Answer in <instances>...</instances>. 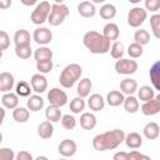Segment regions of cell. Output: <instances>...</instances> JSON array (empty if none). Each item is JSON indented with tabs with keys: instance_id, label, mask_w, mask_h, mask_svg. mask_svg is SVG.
<instances>
[{
	"instance_id": "42",
	"label": "cell",
	"mask_w": 160,
	"mask_h": 160,
	"mask_svg": "<svg viewBox=\"0 0 160 160\" xmlns=\"http://www.w3.org/2000/svg\"><path fill=\"white\" fill-rule=\"evenodd\" d=\"M60 121H61L62 128L66 129V130H72V129H75V126H76V119H75L72 115H70V114L62 115L61 119H60Z\"/></svg>"
},
{
	"instance_id": "14",
	"label": "cell",
	"mask_w": 160,
	"mask_h": 160,
	"mask_svg": "<svg viewBox=\"0 0 160 160\" xmlns=\"http://www.w3.org/2000/svg\"><path fill=\"white\" fill-rule=\"evenodd\" d=\"M14 85H15V79H14L12 74H10L8 71L0 72V91L1 92L11 91Z\"/></svg>"
},
{
	"instance_id": "47",
	"label": "cell",
	"mask_w": 160,
	"mask_h": 160,
	"mask_svg": "<svg viewBox=\"0 0 160 160\" xmlns=\"http://www.w3.org/2000/svg\"><path fill=\"white\" fill-rule=\"evenodd\" d=\"M15 159H16V160H32L34 156H32L29 151L21 150V151H19L18 154H15Z\"/></svg>"
},
{
	"instance_id": "12",
	"label": "cell",
	"mask_w": 160,
	"mask_h": 160,
	"mask_svg": "<svg viewBox=\"0 0 160 160\" xmlns=\"http://www.w3.org/2000/svg\"><path fill=\"white\" fill-rule=\"evenodd\" d=\"M76 150H78V145L74 140L71 139H64L59 146H58V151L61 156L64 158H71L76 154Z\"/></svg>"
},
{
	"instance_id": "39",
	"label": "cell",
	"mask_w": 160,
	"mask_h": 160,
	"mask_svg": "<svg viewBox=\"0 0 160 160\" xmlns=\"http://www.w3.org/2000/svg\"><path fill=\"white\" fill-rule=\"evenodd\" d=\"M32 51H31V46L30 45H16L15 46V55L19 59L26 60L31 56Z\"/></svg>"
},
{
	"instance_id": "28",
	"label": "cell",
	"mask_w": 160,
	"mask_h": 160,
	"mask_svg": "<svg viewBox=\"0 0 160 160\" xmlns=\"http://www.w3.org/2000/svg\"><path fill=\"white\" fill-rule=\"evenodd\" d=\"M52 56H54V52L50 48L45 46V45H41L40 48H38L35 51H34V59L35 61H42V60H52Z\"/></svg>"
},
{
	"instance_id": "19",
	"label": "cell",
	"mask_w": 160,
	"mask_h": 160,
	"mask_svg": "<svg viewBox=\"0 0 160 160\" xmlns=\"http://www.w3.org/2000/svg\"><path fill=\"white\" fill-rule=\"evenodd\" d=\"M1 104L5 109H15L18 105H19V96L16 92H11V91H8V92H4L2 98H1Z\"/></svg>"
},
{
	"instance_id": "31",
	"label": "cell",
	"mask_w": 160,
	"mask_h": 160,
	"mask_svg": "<svg viewBox=\"0 0 160 160\" xmlns=\"http://www.w3.org/2000/svg\"><path fill=\"white\" fill-rule=\"evenodd\" d=\"M30 118V110L28 108H22V106H16L15 109H12V119L16 122H26Z\"/></svg>"
},
{
	"instance_id": "8",
	"label": "cell",
	"mask_w": 160,
	"mask_h": 160,
	"mask_svg": "<svg viewBox=\"0 0 160 160\" xmlns=\"http://www.w3.org/2000/svg\"><path fill=\"white\" fill-rule=\"evenodd\" d=\"M48 100L50 105L62 108L68 102V94L60 88H51L48 91Z\"/></svg>"
},
{
	"instance_id": "3",
	"label": "cell",
	"mask_w": 160,
	"mask_h": 160,
	"mask_svg": "<svg viewBox=\"0 0 160 160\" xmlns=\"http://www.w3.org/2000/svg\"><path fill=\"white\" fill-rule=\"evenodd\" d=\"M81 74H82V68L79 64H76V62L69 64L62 69V71L59 76V82L62 88L71 89L80 80Z\"/></svg>"
},
{
	"instance_id": "26",
	"label": "cell",
	"mask_w": 160,
	"mask_h": 160,
	"mask_svg": "<svg viewBox=\"0 0 160 160\" xmlns=\"http://www.w3.org/2000/svg\"><path fill=\"white\" fill-rule=\"evenodd\" d=\"M122 105H124L125 111L129 112V114H135L140 108L139 99L135 98L134 95H126L124 101H122Z\"/></svg>"
},
{
	"instance_id": "16",
	"label": "cell",
	"mask_w": 160,
	"mask_h": 160,
	"mask_svg": "<svg viewBox=\"0 0 160 160\" xmlns=\"http://www.w3.org/2000/svg\"><path fill=\"white\" fill-rule=\"evenodd\" d=\"M124 142L129 149H139L142 145V138H141V135L139 132L131 131V132L125 135Z\"/></svg>"
},
{
	"instance_id": "37",
	"label": "cell",
	"mask_w": 160,
	"mask_h": 160,
	"mask_svg": "<svg viewBox=\"0 0 160 160\" xmlns=\"http://www.w3.org/2000/svg\"><path fill=\"white\" fill-rule=\"evenodd\" d=\"M110 55H111V58L112 59H115V60H118V59H120V58H122L124 56V44L121 42V41H119V40H115L111 45H110Z\"/></svg>"
},
{
	"instance_id": "13",
	"label": "cell",
	"mask_w": 160,
	"mask_h": 160,
	"mask_svg": "<svg viewBox=\"0 0 160 160\" xmlns=\"http://www.w3.org/2000/svg\"><path fill=\"white\" fill-rule=\"evenodd\" d=\"M114 160H139V159H144V160H150V158L148 155H144L141 152H139L138 150L132 149V151L126 152V151H119L116 154H114L112 156Z\"/></svg>"
},
{
	"instance_id": "36",
	"label": "cell",
	"mask_w": 160,
	"mask_h": 160,
	"mask_svg": "<svg viewBox=\"0 0 160 160\" xmlns=\"http://www.w3.org/2000/svg\"><path fill=\"white\" fill-rule=\"evenodd\" d=\"M31 91H32V89H31L30 84L28 81H25V80L19 81L16 84V86H15V92L20 98H28V96H30Z\"/></svg>"
},
{
	"instance_id": "15",
	"label": "cell",
	"mask_w": 160,
	"mask_h": 160,
	"mask_svg": "<svg viewBox=\"0 0 160 160\" xmlns=\"http://www.w3.org/2000/svg\"><path fill=\"white\" fill-rule=\"evenodd\" d=\"M78 12L80 16L82 18H92L95 16L96 14V8H95V4L91 2V1H81L79 5H78Z\"/></svg>"
},
{
	"instance_id": "41",
	"label": "cell",
	"mask_w": 160,
	"mask_h": 160,
	"mask_svg": "<svg viewBox=\"0 0 160 160\" xmlns=\"http://www.w3.org/2000/svg\"><path fill=\"white\" fill-rule=\"evenodd\" d=\"M144 52V49H142V45L138 44V42H131L129 46H128V54L131 59H138L142 55Z\"/></svg>"
},
{
	"instance_id": "48",
	"label": "cell",
	"mask_w": 160,
	"mask_h": 160,
	"mask_svg": "<svg viewBox=\"0 0 160 160\" xmlns=\"http://www.w3.org/2000/svg\"><path fill=\"white\" fill-rule=\"evenodd\" d=\"M12 0H0V10H6L11 6Z\"/></svg>"
},
{
	"instance_id": "35",
	"label": "cell",
	"mask_w": 160,
	"mask_h": 160,
	"mask_svg": "<svg viewBox=\"0 0 160 160\" xmlns=\"http://www.w3.org/2000/svg\"><path fill=\"white\" fill-rule=\"evenodd\" d=\"M85 106H86V102H85L84 98H81V96H79V95H78L76 98L71 99L70 105H69L70 111H71L72 114H80V112H82V111L85 110Z\"/></svg>"
},
{
	"instance_id": "44",
	"label": "cell",
	"mask_w": 160,
	"mask_h": 160,
	"mask_svg": "<svg viewBox=\"0 0 160 160\" xmlns=\"http://www.w3.org/2000/svg\"><path fill=\"white\" fill-rule=\"evenodd\" d=\"M145 10L150 12H158L160 9V0H144Z\"/></svg>"
},
{
	"instance_id": "1",
	"label": "cell",
	"mask_w": 160,
	"mask_h": 160,
	"mask_svg": "<svg viewBox=\"0 0 160 160\" xmlns=\"http://www.w3.org/2000/svg\"><path fill=\"white\" fill-rule=\"evenodd\" d=\"M125 132L121 129L109 130L101 134H98L92 139V148L96 151H105V150H114L124 142Z\"/></svg>"
},
{
	"instance_id": "18",
	"label": "cell",
	"mask_w": 160,
	"mask_h": 160,
	"mask_svg": "<svg viewBox=\"0 0 160 160\" xmlns=\"http://www.w3.org/2000/svg\"><path fill=\"white\" fill-rule=\"evenodd\" d=\"M91 88H92V81L89 79V78H82L79 80L78 82V86H76V92L79 96L81 98H88L90 95V91H91Z\"/></svg>"
},
{
	"instance_id": "10",
	"label": "cell",
	"mask_w": 160,
	"mask_h": 160,
	"mask_svg": "<svg viewBox=\"0 0 160 160\" xmlns=\"http://www.w3.org/2000/svg\"><path fill=\"white\" fill-rule=\"evenodd\" d=\"M32 40L39 45H48L52 40V32L48 28H38L32 32Z\"/></svg>"
},
{
	"instance_id": "5",
	"label": "cell",
	"mask_w": 160,
	"mask_h": 160,
	"mask_svg": "<svg viewBox=\"0 0 160 160\" xmlns=\"http://www.w3.org/2000/svg\"><path fill=\"white\" fill-rule=\"evenodd\" d=\"M50 9H51V5L49 1H41V2L36 4L35 9L31 11V15H30L31 22L34 25H41L45 21H48Z\"/></svg>"
},
{
	"instance_id": "34",
	"label": "cell",
	"mask_w": 160,
	"mask_h": 160,
	"mask_svg": "<svg viewBox=\"0 0 160 160\" xmlns=\"http://www.w3.org/2000/svg\"><path fill=\"white\" fill-rule=\"evenodd\" d=\"M116 6L112 4H104L100 10H99V15L100 18H102L104 20H111L116 16Z\"/></svg>"
},
{
	"instance_id": "30",
	"label": "cell",
	"mask_w": 160,
	"mask_h": 160,
	"mask_svg": "<svg viewBox=\"0 0 160 160\" xmlns=\"http://www.w3.org/2000/svg\"><path fill=\"white\" fill-rule=\"evenodd\" d=\"M30 41H31V36H30V32L28 30L19 29L15 31V34H14L15 46L16 45H30Z\"/></svg>"
},
{
	"instance_id": "53",
	"label": "cell",
	"mask_w": 160,
	"mask_h": 160,
	"mask_svg": "<svg viewBox=\"0 0 160 160\" xmlns=\"http://www.w3.org/2000/svg\"><path fill=\"white\" fill-rule=\"evenodd\" d=\"M41 159L42 160H48V156H38L36 158V160H41Z\"/></svg>"
},
{
	"instance_id": "17",
	"label": "cell",
	"mask_w": 160,
	"mask_h": 160,
	"mask_svg": "<svg viewBox=\"0 0 160 160\" xmlns=\"http://www.w3.org/2000/svg\"><path fill=\"white\" fill-rule=\"evenodd\" d=\"M101 34H102L108 40L115 41V40H118L119 36H120V29H119V26H118L115 22H108V24L104 26Z\"/></svg>"
},
{
	"instance_id": "45",
	"label": "cell",
	"mask_w": 160,
	"mask_h": 160,
	"mask_svg": "<svg viewBox=\"0 0 160 160\" xmlns=\"http://www.w3.org/2000/svg\"><path fill=\"white\" fill-rule=\"evenodd\" d=\"M15 152L10 148H1L0 149V160H14Z\"/></svg>"
},
{
	"instance_id": "46",
	"label": "cell",
	"mask_w": 160,
	"mask_h": 160,
	"mask_svg": "<svg viewBox=\"0 0 160 160\" xmlns=\"http://www.w3.org/2000/svg\"><path fill=\"white\" fill-rule=\"evenodd\" d=\"M9 46H10V38L8 32L4 30H0V48L2 50H6L9 49Z\"/></svg>"
},
{
	"instance_id": "7",
	"label": "cell",
	"mask_w": 160,
	"mask_h": 160,
	"mask_svg": "<svg viewBox=\"0 0 160 160\" xmlns=\"http://www.w3.org/2000/svg\"><path fill=\"white\" fill-rule=\"evenodd\" d=\"M138 62L132 59H124L120 58L115 62V71L120 75H131L138 70Z\"/></svg>"
},
{
	"instance_id": "11",
	"label": "cell",
	"mask_w": 160,
	"mask_h": 160,
	"mask_svg": "<svg viewBox=\"0 0 160 160\" xmlns=\"http://www.w3.org/2000/svg\"><path fill=\"white\" fill-rule=\"evenodd\" d=\"M30 86L36 94H42L48 90V80L44 74H34L30 79Z\"/></svg>"
},
{
	"instance_id": "38",
	"label": "cell",
	"mask_w": 160,
	"mask_h": 160,
	"mask_svg": "<svg viewBox=\"0 0 160 160\" xmlns=\"http://www.w3.org/2000/svg\"><path fill=\"white\" fill-rule=\"evenodd\" d=\"M134 42H138L140 45H148L150 42V34L148 30L145 29H140V30H136L135 34H134Z\"/></svg>"
},
{
	"instance_id": "51",
	"label": "cell",
	"mask_w": 160,
	"mask_h": 160,
	"mask_svg": "<svg viewBox=\"0 0 160 160\" xmlns=\"http://www.w3.org/2000/svg\"><path fill=\"white\" fill-rule=\"evenodd\" d=\"M91 2H94V4H104L106 0H90Z\"/></svg>"
},
{
	"instance_id": "21",
	"label": "cell",
	"mask_w": 160,
	"mask_h": 160,
	"mask_svg": "<svg viewBox=\"0 0 160 160\" xmlns=\"http://www.w3.org/2000/svg\"><path fill=\"white\" fill-rule=\"evenodd\" d=\"M88 106L92 111H101L105 106V99L100 94H91L88 99Z\"/></svg>"
},
{
	"instance_id": "32",
	"label": "cell",
	"mask_w": 160,
	"mask_h": 160,
	"mask_svg": "<svg viewBox=\"0 0 160 160\" xmlns=\"http://www.w3.org/2000/svg\"><path fill=\"white\" fill-rule=\"evenodd\" d=\"M138 91V99L140 100V101H148V100H150V99H152L156 94H155V89L152 88V86H150V85H142V86H140V89H138L136 90Z\"/></svg>"
},
{
	"instance_id": "56",
	"label": "cell",
	"mask_w": 160,
	"mask_h": 160,
	"mask_svg": "<svg viewBox=\"0 0 160 160\" xmlns=\"http://www.w3.org/2000/svg\"><path fill=\"white\" fill-rule=\"evenodd\" d=\"M1 142H2V134L0 132V144H1Z\"/></svg>"
},
{
	"instance_id": "23",
	"label": "cell",
	"mask_w": 160,
	"mask_h": 160,
	"mask_svg": "<svg viewBox=\"0 0 160 160\" xmlns=\"http://www.w3.org/2000/svg\"><path fill=\"white\" fill-rule=\"evenodd\" d=\"M142 134L146 139L149 140H155L159 138V134H160V128H159V124L155 122V121H150L148 122L144 129H142Z\"/></svg>"
},
{
	"instance_id": "25",
	"label": "cell",
	"mask_w": 160,
	"mask_h": 160,
	"mask_svg": "<svg viewBox=\"0 0 160 160\" xmlns=\"http://www.w3.org/2000/svg\"><path fill=\"white\" fill-rule=\"evenodd\" d=\"M96 116L92 112H82L80 115V126L84 130H92L96 126Z\"/></svg>"
},
{
	"instance_id": "52",
	"label": "cell",
	"mask_w": 160,
	"mask_h": 160,
	"mask_svg": "<svg viewBox=\"0 0 160 160\" xmlns=\"http://www.w3.org/2000/svg\"><path fill=\"white\" fill-rule=\"evenodd\" d=\"M129 2H131V4H139L140 1H144V0H128Z\"/></svg>"
},
{
	"instance_id": "29",
	"label": "cell",
	"mask_w": 160,
	"mask_h": 160,
	"mask_svg": "<svg viewBox=\"0 0 160 160\" xmlns=\"http://www.w3.org/2000/svg\"><path fill=\"white\" fill-rule=\"evenodd\" d=\"M149 75H150L152 88L155 90H160V62L159 61H155L152 64V66L150 68Z\"/></svg>"
},
{
	"instance_id": "20",
	"label": "cell",
	"mask_w": 160,
	"mask_h": 160,
	"mask_svg": "<svg viewBox=\"0 0 160 160\" xmlns=\"http://www.w3.org/2000/svg\"><path fill=\"white\" fill-rule=\"evenodd\" d=\"M26 108L34 112L40 111L44 108V99L40 96V94L30 95L28 96V100H26Z\"/></svg>"
},
{
	"instance_id": "55",
	"label": "cell",
	"mask_w": 160,
	"mask_h": 160,
	"mask_svg": "<svg viewBox=\"0 0 160 160\" xmlns=\"http://www.w3.org/2000/svg\"><path fill=\"white\" fill-rule=\"evenodd\" d=\"M2 52H4V50H2V49H1V48H0V59H1V58H2Z\"/></svg>"
},
{
	"instance_id": "27",
	"label": "cell",
	"mask_w": 160,
	"mask_h": 160,
	"mask_svg": "<svg viewBox=\"0 0 160 160\" xmlns=\"http://www.w3.org/2000/svg\"><path fill=\"white\" fill-rule=\"evenodd\" d=\"M54 134V125L51 121L49 120H45L39 124L38 126V135L41 138V139H50Z\"/></svg>"
},
{
	"instance_id": "24",
	"label": "cell",
	"mask_w": 160,
	"mask_h": 160,
	"mask_svg": "<svg viewBox=\"0 0 160 160\" xmlns=\"http://www.w3.org/2000/svg\"><path fill=\"white\" fill-rule=\"evenodd\" d=\"M136 90H138L136 80H134L131 78H126V79L121 80V82H120V91L124 95H134Z\"/></svg>"
},
{
	"instance_id": "43",
	"label": "cell",
	"mask_w": 160,
	"mask_h": 160,
	"mask_svg": "<svg viewBox=\"0 0 160 160\" xmlns=\"http://www.w3.org/2000/svg\"><path fill=\"white\" fill-rule=\"evenodd\" d=\"M52 60H42V61H36V70L40 74H49L52 70Z\"/></svg>"
},
{
	"instance_id": "40",
	"label": "cell",
	"mask_w": 160,
	"mask_h": 160,
	"mask_svg": "<svg viewBox=\"0 0 160 160\" xmlns=\"http://www.w3.org/2000/svg\"><path fill=\"white\" fill-rule=\"evenodd\" d=\"M150 28L156 39L160 38V14L154 12V15L150 16Z\"/></svg>"
},
{
	"instance_id": "33",
	"label": "cell",
	"mask_w": 160,
	"mask_h": 160,
	"mask_svg": "<svg viewBox=\"0 0 160 160\" xmlns=\"http://www.w3.org/2000/svg\"><path fill=\"white\" fill-rule=\"evenodd\" d=\"M62 114H61V110L59 106H55V105H49L45 110V118L46 120L51 121V122H58L60 121Z\"/></svg>"
},
{
	"instance_id": "4",
	"label": "cell",
	"mask_w": 160,
	"mask_h": 160,
	"mask_svg": "<svg viewBox=\"0 0 160 160\" xmlns=\"http://www.w3.org/2000/svg\"><path fill=\"white\" fill-rule=\"evenodd\" d=\"M69 12H70V10L64 2L62 4H54V5H51L50 14L48 16V22L51 26H59L69 16Z\"/></svg>"
},
{
	"instance_id": "50",
	"label": "cell",
	"mask_w": 160,
	"mask_h": 160,
	"mask_svg": "<svg viewBox=\"0 0 160 160\" xmlns=\"http://www.w3.org/2000/svg\"><path fill=\"white\" fill-rule=\"evenodd\" d=\"M5 115H6L5 108H4V106H0V126L2 125V122H4V120H5Z\"/></svg>"
},
{
	"instance_id": "22",
	"label": "cell",
	"mask_w": 160,
	"mask_h": 160,
	"mask_svg": "<svg viewBox=\"0 0 160 160\" xmlns=\"http://www.w3.org/2000/svg\"><path fill=\"white\" fill-rule=\"evenodd\" d=\"M124 99H125V95H124L120 90H110V91L108 92L105 100H106V102H108L110 106L116 108V106L122 105Z\"/></svg>"
},
{
	"instance_id": "54",
	"label": "cell",
	"mask_w": 160,
	"mask_h": 160,
	"mask_svg": "<svg viewBox=\"0 0 160 160\" xmlns=\"http://www.w3.org/2000/svg\"><path fill=\"white\" fill-rule=\"evenodd\" d=\"M54 1H55V4H62L65 0H54Z\"/></svg>"
},
{
	"instance_id": "2",
	"label": "cell",
	"mask_w": 160,
	"mask_h": 160,
	"mask_svg": "<svg viewBox=\"0 0 160 160\" xmlns=\"http://www.w3.org/2000/svg\"><path fill=\"white\" fill-rule=\"evenodd\" d=\"M82 44L91 54H106L110 50V40L95 30L85 32Z\"/></svg>"
},
{
	"instance_id": "9",
	"label": "cell",
	"mask_w": 160,
	"mask_h": 160,
	"mask_svg": "<svg viewBox=\"0 0 160 160\" xmlns=\"http://www.w3.org/2000/svg\"><path fill=\"white\" fill-rule=\"evenodd\" d=\"M141 112L146 116H152L160 111V95H155L152 99L144 101L141 105Z\"/></svg>"
},
{
	"instance_id": "6",
	"label": "cell",
	"mask_w": 160,
	"mask_h": 160,
	"mask_svg": "<svg viewBox=\"0 0 160 160\" xmlns=\"http://www.w3.org/2000/svg\"><path fill=\"white\" fill-rule=\"evenodd\" d=\"M146 18H148V11L144 8L135 6V8L130 9V11L128 14V24L131 28H139L140 25L144 24Z\"/></svg>"
},
{
	"instance_id": "49",
	"label": "cell",
	"mask_w": 160,
	"mask_h": 160,
	"mask_svg": "<svg viewBox=\"0 0 160 160\" xmlns=\"http://www.w3.org/2000/svg\"><path fill=\"white\" fill-rule=\"evenodd\" d=\"M38 1L39 0H20V2L22 5H25V6H32V5L38 4Z\"/></svg>"
}]
</instances>
